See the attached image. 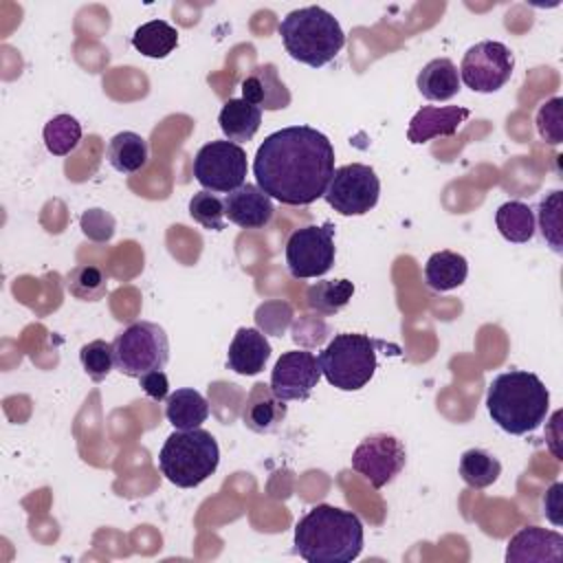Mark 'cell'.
Masks as SVG:
<instances>
[{
  "mask_svg": "<svg viewBox=\"0 0 563 563\" xmlns=\"http://www.w3.org/2000/svg\"><path fill=\"white\" fill-rule=\"evenodd\" d=\"M537 130H539V136L550 145H559L563 141V99L561 97H552L539 106Z\"/></svg>",
  "mask_w": 563,
  "mask_h": 563,
  "instance_id": "cell-34",
  "label": "cell"
},
{
  "mask_svg": "<svg viewBox=\"0 0 563 563\" xmlns=\"http://www.w3.org/2000/svg\"><path fill=\"white\" fill-rule=\"evenodd\" d=\"M139 380H141L143 391H145L152 400H167V396H169V380H167V376H165L163 369L147 372V374H143Z\"/></svg>",
  "mask_w": 563,
  "mask_h": 563,
  "instance_id": "cell-36",
  "label": "cell"
},
{
  "mask_svg": "<svg viewBox=\"0 0 563 563\" xmlns=\"http://www.w3.org/2000/svg\"><path fill=\"white\" fill-rule=\"evenodd\" d=\"M271 358V343L257 328H238L227 352V367L242 376H255Z\"/></svg>",
  "mask_w": 563,
  "mask_h": 563,
  "instance_id": "cell-18",
  "label": "cell"
},
{
  "mask_svg": "<svg viewBox=\"0 0 563 563\" xmlns=\"http://www.w3.org/2000/svg\"><path fill=\"white\" fill-rule=\"evenodd\" d=\"M79 361H81L84 372L90 376V380L101 383L114 367L112 343H108L103 339H95V341L86 343L79 350Z\"/></svg>",
  "mask_w": 563,
  "mask_h": 563,
  "instance_id": "cell-32",
  "label": "cell"
},
{
  "mask_svg": "<svg viewBox=\"0 0 563 563\" xmlns=\"http://www.w3.org/2000/svg\"><path fill=\"white\" fill-rule=\"evenodd\" d=\"M352 295L354 284L350 279H323L306 290V303L310 310L330 317L341 312L350 303Z\"/></svg>",
  "mask_w": 563,
  "mask_h": 563,
  "instance_id": "cell-27",
  "label": "cell"
},
{
  "mask_svg": "<svg viewBox=\"0 0 563 563\" xmlns=\"http://www.w3.org/2000/svg\"><path fill=\"white\" fill-rule=\"evenodd\" d=\"M246 152L233 141H209L194 156V176L207 191L231 194L244 185Z\"/></svg>",
  "mask_w": 563,
  "mask_h": 563,
  "instance_id": "cell-8",
  "label": "cell"
},
{
  "mask_svg": "<svg viewBox=\"0 0 563 563\" xmlns=\"http://www.w3.org/2000/svg\"><path fill=\"white\" fill-rule=\"evenodd\" d=\"M286 418V400L277 398L271 385L255 383L242 407V422L255 433H273Z\"/></svg>",
  "mask_w": 563,
  "mask_h": 563,
  "instance_id": "cell-19",
  "label": "cell"
},
{
  "mask_svg": "<svg viewBox=\"0 0 563 563\" xmlns=\"http://www.w3.org/2000/svg\"><path fill=\"white\" fill-rule=\"evenodd\" d=\"M176 44H178V31L165 20L145 22L132 35V46L141 55L154 57V59L167 57L176 48Z\"/></svg>",
  "mask_w": 563,
  "mask_h": 563,
  "instance_id": "cell-26",
  "label": "cell"
},
{
  "mask_svg": "<svg viewBox=\"0 0 563 563\" xmlns=\"http://www.w3.org/2000/svg\"><path fill=\"white\" fill-rule=\"evenodd\" d=\"M79 227L84 235L92 242H108L114 235V218L103 209H88L79 218Z\"/></svg>",
  "mask_w": 563,
  "mask_h": 563,
  "instance_id": "cell-35",
  "label": "cell"
},
{
  "mask_svg": "<svg viewBox=\"0 0 563 563\" xmlns=\"http://www.w3.org/2000/svg\"><path fill=\"white\" fill-rule=\"evenodd\" d=\"M563 559V537L539 526L521 528L506 548L508 563H559Z\"/></svg>",
  "mask_w": 563,
  "mask_h": 563,
  "instance_id": "cell-14",
  "label": "cell"
},
{
  "mask_svg": "<svg viewBox=\"0 0 563 563\" xmlns=\"http://www.w3.org/2000/svg\"><path fill=\"white\" fill-rule=\"evenodd\" d=\"M273 198L257 185L244 183L224 198V218L240 229H264L273 220Z\"/></svg>",
  "mask_w": 563,
  "mask_h": 563,
  "instance_id": "cell-15",
  "label": "cell"
},
{
  "mask_svg": "<svg viewBox=\"0 0 563 563\" xmlns=\"http://www.w3.org/2000/svg\"><path fill=\"white\" fill-rule=\"evenodd\" d=\"M242 99L260 110H284L290 106V90L279 79L275 64H260L242 79Z\"/></svg>",
  "mask_w": 563,
  "mask_h": 563,
  "instance_id": "cell-17",
  "label": "cell"
},
{
  "mask_svg": "<svg viewBox=\"0 0 563 563\" xmlns=\"http://www.w3.org/2000/svg\"><path fill=\"white\" fill-rule=\"evenodd\" d=\"M165 418L174 429H198L209 418V402L194 387H180L167 396Z\"/></svg>",
  "mask_w": 563,
  "mask_h": 563,
  "instance_id": "cell-21",
  "label": "cell"
},
{
  "mask_svg": "<svg viewBox=\"0 0 563 563\" xmlns=\"http://www.w3.org/2000/svg\"><path fill=\"white\" fill-rule=\"evenodd\" d=\"M332 172L334 147L323 132L310 125H288L268 134L253 161L257 187L290 207L323 198Z\"/></svg>",
  "mask_w": 563,
  "mask_h": 563,
  "instance_id": "cell-1",
  "label": "cell"
},
{
  "mask_svg": "<svg viewBox=\"0 0 563 563\" xmlns=\"http://www.w3.org/2000/svg\"><path fill=\"white\" fill-rule=\"evenodd\" d=\"M539 216L534 220H539V229L543 240L550 244V249L554 253H563V240H561V191L554 189L550 194H545V198H541L539 202Z\"/></svg>",
  "mask_w": 563,
  "mask_h": 563,
  "instance_id": "cell-31",
  "label": "cell"
},
{
  "mask_svg": "<svg viewBox=\"0 0 563 563\" xmlns=\"http://www.w3.org/2000/svg\"><path fill=\"white\" fill-rule=\"evenodd\" d=\"M468 117L471 110L462 106H424L411 117L407 139L420 145L438 136H453Z\"/></svg>",
  "mask_w": 563,
  "mask_h": 563,
  "instance_id": "cell-16",
  "label": "cell"
},
{
  "mask_svg": "<svg viewBox=\"0 0 563 563\" xmlns=\"http://www.w3.org/2000/svg\"><path fill=\"white\" fill-rule=\"evenodd\" d=\"M407 462L405 444L391 433H374L358 442L352 453V468L374 488H383L400 475Z\"/></svg>",
  "mask_w": 563,
  "mask_h": 563,
  "instance_id": "cell-12",
  "label": "cell"
},
{
  "mask_svg": "<svg viewBox=\"0 0 563 563\" xmlns=\"http://www.w3.org/2000/svg\"><path fill=\"white\" fill-rule=\"evenodd\" d=\"M189 216L209 231L224 229V200L218 198L213 191H198L189 200Z\"/></svg>",
  "mask_w": 563,
  "mask_h": 563,
  "instance_id": "cell-33",
  "label": "cell"
},
{
  "mask_svg": "<svg viewBox=\"0 0 563 563\" xmlns=\"http://www.w3.org/2000/svg\"><path fill=\"white\" fill-rule=\"evenodd\" d=\"M380 196V180L369 165L350 163L332 172L325 187V202L341 216H363L376 207Z\"/></svg>",
  "mask_w": 563,
  "mask_h": 563,
  "instance_id": "cell-10",
  "label": "cell"
},
{
  "mask_svg": "<svg viewBox=\"0 0 563 563\" xmlns=\"http://www.w3.org/2000/svg\"><path fill=\"white\" fill-rule=\"evenodd\" d=\"M501 475V464L484 449H468L460 457V477L471 488H486Z\"/></svg>",
  "mask_w": 563,
  "mask_h": 563,
  "instance_id": "cell-28",
  "label": "cell"
},
{
  "mask_svg": "<svg viewBox=\"0 0 563 563\" xmlns=\"http://www.w3.org/2000/svg\"><path fill=\"white\" fill-rule=\"evenodd\" d=\"M147 141L136 132H119L108 143V163L121 174L141 172L147 165Z\"/></svg>",
  "mask_w": 563,
  "mask_h": 563,
  "instance_id": "cell-24",
  "label": "cell"
},
{
  "mask_svg": "<svg viewBox=\"0 0 563 563\" xmlns=\"http://www.w3.org/2000/svg\"><path fill=\"white\" fill-rule=\"evenodd\" d=\"M81 141V123L70 114H57L44 125V145L53 156L70 154Z\"/></svg>",
  "mask_w": 563,
  "mask_h": 563,
  "instance_id": "cell-30",
  "label": "cell"
},
{
  "mask_svg": "<svg viewBox=\"0 0 563 563\" xmlns=\"http://www.w3.org/2000/svg\"><path fill=\"white\" fill-rule=\"evenodd\" d=\"M363 550V523L352 510L312 506L295 523V552L308 563H350Z\"/></svg>",
  "mask_w": 563,
  "mask_h": 563,
  "instance_id": "cell-2",
  "label": "cell"
},
{
  "mask_svg": "<svg viewBox=\"0 0 563 563\" xmlns=\"http://www.w3.org/2000/svg\"><path fill=\"white\" fill-rule=\"evenodd\" d=\"M416 86L429 101H449L460 92V70L449 57H435L422 66Z\"/></svg>",
  "mask_w": 563,
  "mask_h": 563,
  "instance_id": "cell-20",
  "label": "cell"
},
{
  "mask_svg": "<svg viewBox=\"0 0 563 563\" xmlns=\"http://www.w3.org/2000/svg\"><path fill=\"white\" fill-rule=\"evenodd\" d=\"M468 262L462 253L438 251L424 264V282L431 290L446 292L466 282Z\"/></svg>",
  "mask_w": 563,
  "mask_h": 563,
  "instance_id": "cell-23",
  "label": "cell"
},
{
  "mask_svg": "<svg viewBox=\"0 0 563 563\" xmlns=\"http://www.w3.org/2000/svg\"><path fill=\"white\" fill-rule=\"evenodd\" d=\"M114 367L132 378L163 369L169 361V341L165 330L152 321H134L112 341Z\"/></svg>",
  "mask_w": 563,
  "mask_h": 563,
  "instance_id": "cell-7",
  "label": "cell"
},
{
  "mask_svg": "<svg viewBox=\"0 0 563 563\" xmlns=\"http://www.w3.org/2000/svg\"><path fill=\"white\" fill-rule=\"evenodd\" d=\"M286 53L306 66L321 68L336 57L345 44V33L339 20L312 4L290 11L277 26Z\"/></svg>",
  "mask_w": 563,
  "mask_h": 563,
  "instance_id": "cell-4",
  "label": "cell"
},
{
  "mask_svg": "<svg viewBox=\"0 0 563 563\" xmlns=\"http://www.w3.org/2000/svg\"><path fill=\"white\" fill-rule=\"evenodd\" d=\"M561 490H563V484H552L543 497V512L545 517L554 523V526H561Z\"/></svg>",
  "mask_w": 563,
  "mask_h": 563,
  "instance_id": "cell-37",
  "label": "cell"
},
{
  "mask_svg": "<svg viewBox=\"0 0 563 563\" xmlns=\"http://www.w3.org/2000/svg\"><path fill=\"white\" fill-rule=\"evenodd\" d=\"M334 224H308L286 240V266L295 279L321 277L334 266Z\"/></svg>",
  "mask_w": 563,
  "mask_h": 563,
  "instance_id": "cell-9",
  "label": "cell"
},
{
  "mask_svg": "<svg viewBox=\"0 0 563 563\" xmlns=\"http://www.w3.org/2000/svg\"><path fill=\"white\" fill-rule=\"evenodd\" d=\"M495 224H497V231L508 242H515V244L530 242L534 238V229H537L532 207L521 200L504 202L495 213Z\"/></svg>",
  "mask_w": 563,
  "mask_h": 563,
  "instance_id": "cell-25",
  "label": "cell"
},
{
  "mask_svg": "<svg viewBox=\"0 0 563 563\" xmlns=\"http://www.w3.org/2000/svg\"><path fill=\"white\" fill-rule=\"evenodd\" d=\"M515 70V55L495 40H484L471 46L460 64V81L473 92H497L508 84Z\"/></svg>",
  "mask_w": 563,
  "mask_h": 563,
  "instance_id": "cell-11",
  "label": "cell"
},
{
  "mask_svg": "<svg viewBox=\"0 0 563 563\" xmlns=\"http://www.w3.org/2000/svg\"><path fill=\"white\" fill-rule=\"evenodd\" d=\"M376 345L380 343L367 334H334L317 356L321 374L341 391H356L365 387L376 372Z\"/></svg>",
  "mask_w": 563,
  "mask_h": 563,
  "instance_id": "cell-6",
  "label": "cell"
},
{
  "mask_svg": "<svg viewBox=\"0 0 563 563\" xmlns=\"http://www.w3.org/2000/svg\"><path fill=\"white\" fill-rule=\"evenodd\" d=\"M321 378L319 358L310 350H290L284 352L273 372L271 389L282 400H308L312 389Z\"/></svg>",
  "mask_w": 563,
  "mask_h": 563,
  "instance_id": "cell-13",
  "label": "cell"
},
{
  "mask_svg": "<svg viewBox=\"0 0 563 563\" xmlns=\"http://www.w3.org/2000/svg\"><path fill=\"white\" fill-rule=\"evenodd\" d=\"M66 290L79 301H99L108 292V275L95 264H77L66 275Z\"/></svg>",
  "mask_w": 563,
  "mask_h": 563,
  "instance_id": "cell-29",
  "label": "cell"
},
{
  "mask_svg": "<svg viewBox=\"0 0 563 563\" xmlns=\"http://www.w3.org/2000/svg\"><path fill=\"white\" fill-rule=\"evenodd\" d=\"M486 407L501 431L510 435H526L539 429L545 420L550 391L537 374L510 369L497 374L488 383Z\"/></svg>",
  "mask_w": 563,
  "mask_h": 563,
  "instance_id": "cell-3",
  "label": "cell"
},
{
  "mask_svg": "<svg viewBox=\"0 0 563 563\" xmlns=\"http://www.w3.org/2000/svg\"><path fill=\"white\" fill-rule=\"evenodd\" d=\"M218 123L227 141H233L240 145L251 141L260 130L262 110L244 99H229L218 114Z\"/></svg>",
  "mask_w": 563,
  "mask_h": 563,
  "instance_id": "cell-22",
  "label": "cell"
},
{
  "mask_svg": "<svg viewBox=\"0 0 563 563\" xmlns=\"http://www.w3.org/2000/svg\"><path fill=\"white\" fill-rule=\"evenodd\" d=\"M220 462V449L211 431L207 429H176L167 435L161 453V473L178 488L200 486L211 477Z\"/></svg>",
  "mask_w": 563,
  "mask_h": 563,
  "instance_id": "cell-5",
  "label": "cell"
}]
</instances>
